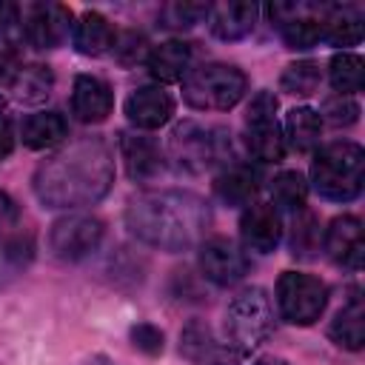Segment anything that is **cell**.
Instances as JSON below:
<instances>
[{
	"label": "cell",
	"instance_id": "603a6c76",
	"mask_svg": "<svg viewBox=\"0 0 365 365\" xmlns=\"http://www.w3.org/2000/svg\"><path fill=\"white\" fill-rule=\"evenodd\" d=\"M191 57H194L191 43H185V40H165V43H160L148 54L145 63H148V71H151L154 80L177 83V80H182L191 71Z\"/></svg>",
	"mask_w": 365,
	"mask_h": 365
},
{
	"label": "cell",
	"instance_id": "7a4b0ae2",
	"mask_svg": "<svg viewBox=\"0 0 365 365\" xmlns=\"http://www.w3.org/2000/svg\"><path fill=\"white\" fill-rule=\"evenodd\" d=\"M211 225L208 202L182 188L140 191L125 205V228L145 245L177 254L197 245Z\"/></svg>",
	"mask_w": 365,
	"mask_h": 365
},
{
	"label": "cell",
	"instance_id": "7402d4cb",
	"mask_svg": "<svg viewBox=\"0 0 365 365\" xmlns=\"http://www.w3.org/2000/svg\"><path fill=\"white\" fill-rule=\"evenodd\" d=\"M365 34V14L359 6H328L322 17V40L331 46H356Z\"/></svg>",
	"mask_w": 365,
	"mask_h": 365
},
{
	"label": "cell",
	"instance_id": "5b68a950",
	"mask_svg": "<svg viewBox=\"0 0 365 365\" xmlns=\"http://www.w3.org/2000/svg\"><path fill=\"white\" fill-rule=\"evenodd\" d=\"M225 345L237 356L254 354L274 331V308L262 288L240 291L225 308Z\"/></svg>",
	"mask_w": 365,
	"mask_h": 365
},
{
	"label": "cell",
	"instance_id": "6da1fadb",
	"mask_svg": "<svg viewBox=\"0 0 365 365\" xmlns=\"http://www.w3.org/2000/svg\"><path fill=\"white\" fill-rule=\"evenodd\" d=\"M114 185V151L111 145L91 134L80 137L51 157H46L34 177V197L46 208H83L100 202Z\"/></svg>",
	"mask_w": 365,
	"mask_h": 365
},
{
	"label": "cell",
	"instance_id": "4fadbf2b",
	"mask_svg": "<svg viewBox=\"0 0 365 365\" xmlns=\"http://www.w3.org/2000/svg\"><path fill=\"white\" fill-rule=\"evenodd\" d=\"M322 248L331 257V262H336L348 271H359L362 257H365V237H362L359 217H354V214L334 217L328 222V228L322 231Z\"/></svg>",
	"mask_w": 365,
	"mask_h": 365
},
{
	"label": "cell",
	"instance_id": "e0dca14e",
	"mask_svg": "<svg viewBox=\"0 0 365 365\" xmlns=\"http://www.w3.org/2000/svg\"><path fill=\"white\" fill-rule=\"evenodd\" d=\"M180 351L191 365H240V356L225 342H217V336L202 319H191L182 328Z\"/></svg>",
	"mask_w": 365,
	"mask_h": 365
},
{
	"label": "cell",
	"instance_id": "30bf717a",
	"mask_svg": "<svg viewBox=\"0 0 365 365\" xmlns=\"http://www.w3.org/2000/svg\"><path fill=\"white\" fill-rule=\"evenodd\" d=\"M106 225L91 214H66L48 228V248L63 262H80L91 257L103 242Z\"/></svg>",
	"mask_w": 365,
	"mask_h": 365
},
{
	"label": "cell",
	"instance_id": "44dd1931",
	"mask_svg": "<svg viewBox=\"0 0 365 365\" xmlns=\"http://www.w3.org/2000/svg\"><path fill=\"white\" fill-rule=\"evenodd\" d=\"M259 188V171L248 163H228L214 180V191L225 205H251Z\"/></svg>",
	"mask_w": 365,
	"mask_h": 365
},
{
	"label": "cell",
	"instance_id": "836d02e7",
	"mask_svg": "<svg viewBox=\"0 0 365 365\" xmlns=\"http://www.w3.org/2000/svg\"><path fill=\"white\" fill-rule=\"evenodd\" d=\"M319 120H325V123H331V125H336V128L354 125V123L359 120V106H356L351 97H345V94L328 97V100L322 103V114H319Z\"/></svg>",
	"mask_w": 365,
	"mask_h": 365
},
{
	"label": "cell",
	"instance_id": "7c38bea8",
	"mask_svg": "<svg viewBox=\"0 0 365 365\" xmlns=\"http://www.w3.org/2000/svg\"><path fill=\"white\" fill-rule=\"evenodd\" d=\"M200 271L208 282L228 288L245 279L248 274V257L245 251L228 240V237H211L200 245Z\"/></svg>",
	"mask_w": 365,
	"mask_h": 365
},
{
	"label": "cell",
	"instance_id": "8fae6325",
	"mask_svg": "<svg viewBox=\"0 0 365 365\" xmlns=\"http://www.w3.org/2000/svg\"><path fill=\"white\" fill-rule=\"evenodd\" d=\"M74 14L63 3H26L17 6V23L29 46L46 51L63 46L68 31L74 29Z\"/></svg>",
	"mask_w": 365,
	"mask_h": 365
},
{
	"label": "cell",
	"instance_id": "9c48e42d",
	"mask_svg": "<svg viewBox=\"0 0 365 365\" xmlns=\"http://www.w3.org/2000/svg\"><path fill=\"white\" fill-rule=\"evenodd\" d=\"M328 6L325 3H271L265 6V14L271 26L279 29V37L288 48L305 51L314 48L322 40V17Z\"/></svg>",
	"mask_w": 365,
	"mask_h": 365
},
{
	"label": "cell",
	"instance_id": "f1b7e54d",
	"mask_svg": "<svg viewBox=\"0 0 365 365\" xmlns=\"http://www.w3.org/2000/svg\"><path fill=\"white\" fill-rule=\"evenodd\" d=\"M328 80H331L334 91L351 97L365 83V63H362V57L354 54V51H336L331 57V63H328Z\"/></svg>",
	"mask_w": 365,
	"mask_h": 365
},
{
	"label": "cell",
	"instance_id": "60d3db41",
	"mask_svg": "<svg viewBox=\"0 0 365 365\" xmlns=\"http://www.w3.org/2000/svg\"><path fill=\"white\" fill-rule=\"evenodd\" d=\"M83 365H117L111 356H103V354H94V356H88Z\"/></svg>",
	"mask_w": 365,
	"mask_h": 365
},
{
	"label": "cell",
	"instance_id": "1f68e13d",
	"mask_svg": "<svg viewBox=\"0 0 365 365\" xmlns=\"http://www.w3.org/2000/svg\"><path fill=\"white\" fill-rule=\"evenodd\" d=\"M322 74H319V66L314 60H299V63H291L285 66L282 77H279V88L288 91V94H299V97H308L317 91Z\"/></svg>",
	"mask_w": 365,
	"mask_h": 365
},
{
	"label": "cell",
	"instance_id": "277c9868",
	"mask_svg": "<svg viewBox=\"0 0 365 365\" xmlns=\"http://www.w3.org/2000/svg\"><path fill=\"white\" fill-rule=\"evenodd\" d=\"M168 160L188 174H202L231 163V134L220 125L182 120L168 134Z\"/></svg>",
	"mask_w": 365,
	"mask_h": 365
},
{
	"label": "cell",
	"instance_id": "8992f818",
	"mask_svg": "<svg viewBox=\"0 0 365 365\" xmlns=\"http://www.w3.org/2000/svg\"><path fill=\"white\" fill-rule=\"evenodd\" d=\"M248 88V77L231 63H202L182 77V100L197 111H228Z\"/></svg>",
	"mask_w": 365,
	"mask_h": 365
},
{
	"label": "cell",
	"instance_id": "9a60e30c",
	"mask_svg": "<svg viewBox=\"0 0 365 365\" xmlns=\"http://www.w3.org/2000/svg\"><path fill=\"white\" fill-rule=\"evenodd\" d=\"M120 157L125 163L128 177L137 182H148L165 168V154L160 143L140 131H120Z\"/></svg>",
	"mask_w": 365,
	"mask_h": 365
},
{
	"label": "cell",
	"instance_id": "3957f363",
	"mask_svg": "<svg viewBox=\"0 0 365 365\" xmlns=\"http://www.w3.org/2000/svg\"><path fill=\"white\" fill-rule=\"evenodd\" d=\"M365 151L351 140L322 145L311 160V185L322 200L351 202L362 194Z\"/></svg>",
	"mask_w": 365,
	"mask_h": 365
},
{
	"label": "cell",
	"instance_id": "83f0119b",
	"mask_svg": "<svg viewBox=\"0 0 365 365\" xmlns=\"http://www.w3.org/2000/svg\"><path fill=\"white\" fill-rule=\"evenodd\" d=\"M51 86H54L51 68L43 63H29V66H20L9 88L20 103H43L51 94Z\"/></svg>",
	"mask_w": 365,
	"mask_h": 365
},
{
	"label": "cell",
	"instance_id": "d4e9b609",
	"mask_svg": "<svg viewBox=\"0 0 365 365\" xmlns=\"http://www.w3.org/2000/svg\"><path fill=\"white\" fill-rule=\"evenodd\" d=\"M66 134H68V120L60 111H34L20 123V140L34 151L57 145L60 140H66Z\"/></svg>",
	"mask_w": 365,
	"mask_h": 365
},
{
	"label": "cell",
	"instance_id": "484cf974",
	"mask_svg": "<svg viewBox=\"0 0 365 365\" xmlns=\"http://www.w3.org/2000/svg\"><path fill=\"white\" fill-rule=\"evenodd\" d=\"M34 262V237L31 234H11L0 242V288L17 282L29 265Z\"/></svg>",
	"mask_w": 365,
	"mask_h": 365
},
{
	"label": "cell",
	"instance_id": "d6a6232c",
	"mask_svg": "<svg viewBox=\"0 0 365 365\" xmlns=\"http://www.w3.org/2000/svg\"><path fill=\"white\" fill-rule=\"evenodd\" d=\"M208 9H211L208 3H185V0L165 3L160 9V23L165 29H191L208 17Z\"/></svg>",
	"mask_w": 365,
	"mask_h": 365
},
{
	"label": "cell",
	"instance_id": "f35d334b",
	"mask_svg": "<svg viewBox=\"0 0 365 365\" xmlns=\"http://www.w3.org/2000/svg\"><path fill=\"white\" fill-rule=\"evenodd\" d=\"M14 222H17V205L6 191H0V234L6 228H11Z\"/></svg>",
	"mask_w": 365,
	"mask_h": 365
},
{
	"label": "cell",
	"instance_id": "74e56055",
	"mask_svg": "<svg viewBox=\"0 0 365 365\" xmlns=\"http://www.w3.org/2000/svg\"><path fill=\"white\" fill-rule=\"evenodd\" d=\"M14 148V128H11V120L6 111H0V163L11 154Z\"/></svg>",
	"mask_w": 365,
	"mask_h": 365
},
{
	"label": "cell",
	"instance_id": "4316f807",
	"mask_svg": "<svg viewBox=\"0 0 365 365\" xmlns=\"http://www.w3.org/2000/svg\"><path fill=\"white\" fill-rule=\"evenodd\" d=\"M319 131H322V120L319 111H314L311 106H297L288 111L285 125H282V140L285 145H291L294 151H311L319 143Z\"/></svg>",
	"mask_w": 365,
	"mask_h": 365
},
{
	"label": "cell",
	"instance_id": "2e32d148",
	"mask_svg": "<svg viewBox=\"0 0 365 365\" xmlns=\"http://www.w3.org/2000/svg\"><path fill=\"white\" fill-rule=\"evenodd\" d=\"M174 114V97L163 86H140L125 97V117L140 131L163 128Z\"/></svg>",
	"mask_w": 365,
	"mask_h": 365
},
{
	"label": "cell",
	"instance_id": "d590c367",
	"mask_svg": "<svg viewBox=\"0 0 365 365\" xmlns=\"http://www.w3.org/2000/svg\"><path fill=\"white\" fill-rule=\"evenodd\" d=\"M131 345H134L137 351L148 354V356H157V354H163L165 336H163V331H160L157 325H151V322H137V325L131 328Z\"/></svg>",
	"mask_w": 365,
	"mask_h": 365
},
{
	"label": "cell",
	"instance_id": "b9f144b4",
	"mask_svg": "<svg viewBox=\"0 0 365 365\" xmlns=\"http://www.w3.org/2000/svg\"><path fill=\"white\" fill-rule=\"evenodd\" d=\"M254 365H288V362L279 359V356H262V359H257Z\"/></svg>",
	"mask_w": 365,
	"mask_h": 365
},
{
	"label": "cell",
	"instance_id": "5bb4252c",
	"mask_svg": "<svg viewBox=\"0 0 365 365\" xmlns=\"http://www.w3.org/2000/svg\"><path fill=\"white\" fill-rule=\"evenodd\" d=\"M279 237H282V220L271 202L254 200L251 205H245L240 217V240L248 251L271 254L279 245Z\"/></svg>",
	"mask_w": 365,
	"mask_h": 365
},
{
	"label": "cell",
	"instance_id": "ba28073f",
	"mask_svg": "<svg viewBox=\"0 0 365 365\" xmlns=\"http://www.w3.org/2000/svg\"><path fill=\"white\" fill-rule=\"evenodd\" d=\"M245 145L257 163H279L285 157V140L277 123V97L271 91H257L245 108Z\"/></svg>",
	"mask_w": 365,
	"mask_h": 365
},
{
	"label": "cell",
	"instance_id": "cb8c5ba5",
	"mask_svg": "<svg viewBox=\"0 0 365 365\" xmlns=\"http://www.w3.org/2000/svg\"><path fill=\"white\" fill-rule=\"evenodd\" d=\"M328 336L345 351H359L365 345V305L356 291L334 314V319L328 325Z\"/></svg>",
	"mask_w": 365,
	"mask_h": 365
},
{
	"label": "cell",
	"instance_id": "e575fe53",
	"mask_svg": "<svg viewBox=\"0 0 365 365\" xmlns=\"http://www.w3.org/2000/svg\"><path fill=\"white\" fill-rule=\"evenodd\" d=\"M111 51L120 66H137L145 57V37L137 31H123V34H117Z\"/></svg>",
	"mask_w": 365,
	"mask_h": 365
},
{
	"label": "cell",
	"instance_id": "8d00e7d4",
	"mask_svg": "<svg viewBox=\"0 0 365 365\" xmlns=\"http://www.w3.org/2000/svg\"><path fill=\"white\" fill-rule=\"evenodd\" d=\"M20 54H17V46L9 40V37H0V88H9L14 74L20 71Z\"/></svg>",
	"mask_w": 365,
	"mask_h": 365
},
{
	"label": "cell",
	"instance_id": "52a82bcc",
	"mask_svg": "<svg viewBox=\"0 0 365 365\" xmlns=\"http://www.w3.org/2000/svg\"><path fill=\"white\" fill-rule=\"evenodd\" d=\"M328 305V285L302 271H285L277 279V308L279 317L291 325H314Z\"/></svg>",
	"mask_w": 365,
	"mask_h": 365
},
{
	"label": "cell",
	"instance_id": "ffe728a7",
	"mask_svg": "<svg viewBox=\"0 0 365 365\" xmlns=\"http://www.w3.org/2000/svg\"><path fill=\"white\" fill-rule=\"evenodd\" d=\"M71 40H74V48L86 57H103L114 48V40H117V31L114 26L108 23L106 14L100 11H83L71 29Z\"/></svg>",
	"mask_w": 365,
	"mask_h": 365
},
{
	"label": "cell",
	"instance_id": "ac0fdd59",
	"mask_svg": "<svg viewBox=\"0 0 365 365\" xmlns=\"http://www.w3.org/2000/svg\"><path fill=\"white\" fill-rule=\"evenodd\" d=\"M114 108V91L103 77L77 74L71 86V111L80 123H103Z\"/></svg>",
	"mask_w": 365,
	"mask_h": 365
},
{
	"label": "cell",
	"instance_id": "4dcf8cb0",
	"mask_svg": "<svg viewBox=\"0 0 365 365\" xmlns=\"http://www.w3.org/2000/svg\"><path fill=\"white\" fill-rule=\"evenodd\" d=\"M322 245V231L319 222L311 211H299L294 214V228H291V254L299 259H314L317 251Z\"/></svg>",
	"mask_w": 365,
	"mask_h": 365
},
{
	"label": "cell",
	"instance_id": "ab89813d",
	"mask_svg": "<svg viewBox=\"0 0 365 365\" xmlns=\"http://www.w3.org/2000/svg\"><path fill=\"white\" fill-rule=\"evenodd\" d=\"M17 23V6L9 0H0V37H6V31Z\"/></svg>",
	"mask_w": 365,
	"mask_h": 365
},
{
	"label": "cell",
	"instance_id": "d6986e66",
	"mask_svg": "<svg viewBox=\"0 0 365 365\" xmlns=\"http://www.w3.org/2000/svg\"><path fill=\"white\" fill-rule=\"evenodd\" d=\"M259 17V6L257 3H242V0H231V3H217L208 9V29L217 40L234 43L242 40L254 31Z\"/></svg>",
	"mask_w": 365,
	"mask_h": 365
},
{
	"label": "cell",
	"instance_id": "f546056e",
	"mask_svg": "<svg viewBox=\"0 0 365 365\" xmlns=\"http://www.w3.org/2000/svg\"><path fill=\"white\" fill-rule=\"evenodd\" d=\"M305 197H308V182L299 171H279L271 180V200H274L271 205L274 208L299 214L305 208Z\"/></svg>",
	"mask_w": 365,
	"mask_h": 365
}]
</instances>
